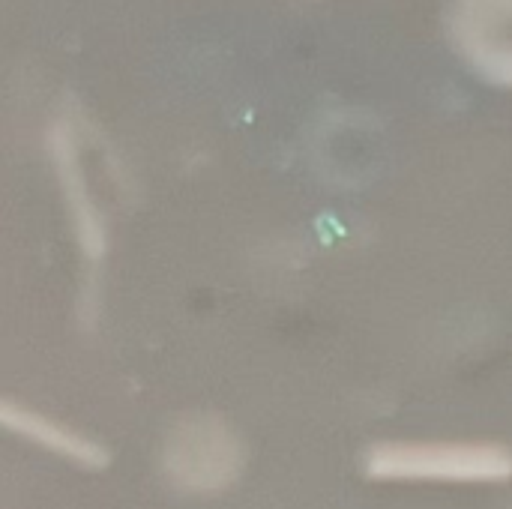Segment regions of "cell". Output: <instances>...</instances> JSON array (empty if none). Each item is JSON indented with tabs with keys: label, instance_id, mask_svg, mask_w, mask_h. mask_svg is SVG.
Instances as JSON below:
<instances>
[{
	"label": "cell",
	"instance_id": "277c9868",
	"mask_svg": "<svg viewBox=\"0 0 512 509\" xmlns=\"http://www.w3.org/2000/svg\"><path fill=\"white\" fill-rule=\"evenodd\" d=\"M0 426L33 441V444H39V447H45V450H51V453H57V456H63V459H69V462H78L84 468L99 471L111 462L108 450L99 447L96 441H90V438H84V435H78V432H72V429L18 405V402H9V399H0Z\"/></svg>",
	"mask_w": 512,
	"mask_h": 509
},
{
	"label": "cell",
	"instance_id": "6da1fadb",
	"mask_svg": "<svg viewBox=\"0 0 512 509\" xmlns=\"http://www.w3.org/2000/svg\"><path fill=\"white\" fill-rule=\"evenodd\" d=\"M366 474L393 483H501L512 450L489 441H384L366 453Z\"/></svg>",
	"mask_w": 512,
	"mask_h": 509
},
{
	"label": "cell",
	"instance_id": "3957f363",
	"mask_svg": "<svg viewBox=\"0 0 512 509\" xmlns=\"http://www.w3.org/2000/svg\"><path fill=\"white\" fill-rule=\"evenodd\" d=\"M447 27L471 69L512 87V0H453Z\"/></svg>",
	"mask_w": 512,
	"mask_h": 509
},
{
	"label": "cell",
	"instance_id": "7a4b0ae2",
	"mask_svg": "<svg viewBox=\"0 0 512 509\" xmlns=\"http://www.w3.org/2000/svg\"><path fill=\"white\" fill-rule=\"evenodd\" d=\"M162 465L171 483L186 492H222L243 471V447L225 420L195 414L168 435Z\"/></svg>",
	"mask_w": 512,
	"mask_h": 509
}]
</instances>
